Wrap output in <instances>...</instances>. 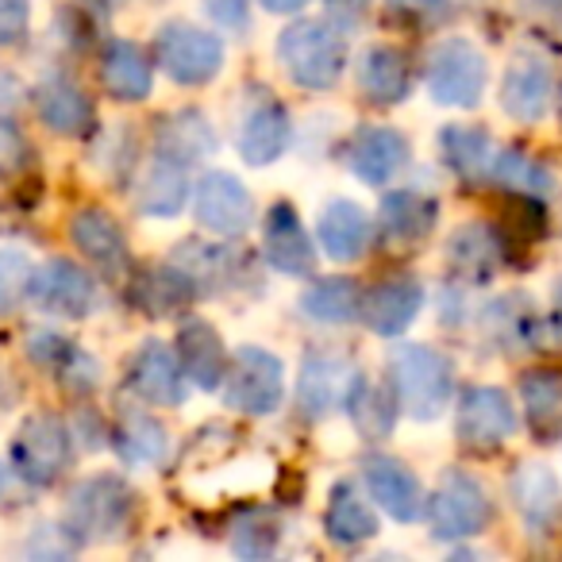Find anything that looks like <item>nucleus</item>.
<instances>
[{
  "label": "nucleus",
  "mask_w": 562,
  "mask_h": 562,
  "mask_svg": "<svg viewBox=\"0 0 562 562\" xmlns=\"http://www.w3.org/2000/svg\"><path fill=\"white\" fill-rule=\"evenodd\" d=\"M551 321H554V331H559V339H562V281L554 285V316Z\"/></svg>",
  "instance_id": "09e8293b"
},
{
  "label": "nucleus",
  "mask_w": 562,
  "mask_h": 562,
  "mask_svg": "<svg viewBox=\"0 0 562 562\" xmlns=\"http://www.w3.org/2000/svg\"><path fill=\"white\" fill-rule=\"evenodd\" d=\"M301 308H305L313 321H324V324H347L359 316L362 308V293L355 281L339 278V281H321L313 290L301 297Z\"/></svg>",
  "instance_id": "c756f323"
},
{
  "label": "nucleus",
  "mask_w": 562,
  "mask_h": 562,
  "mask_svg": "<svg viewBox=\"0 0 562 562\" xmlns=\"http://www.w3.org/2000/svg\"><path fill=\"white\" fill-rule=\"evenodd\" d=\"M290 143V116L281 104H262L255 109L247 120H243L239 132V155L247 158L250 166H266L285 150Z\"/></svg>",
  "instance_id": "5701e85b"
},
{
  "label": "nucleus",
  "mask_w": 562,
  "mask_h": 562,
  "mask_svg": "<svg viewBox=\"0 0 562 562\" xmlns=\"http://www.w3.org/2000/svg\"><path fill=\"white\" fill-rule=\"evenodd\" d=\"M278 55L290 70V78L305 89H328L336 86L339 70H344L347 43L324 20H305V24H293L290 32L281 35Z\"/></svg>",
  "instance_id": "f03ea898"
},
{
  "label": "nucleus",
  "mask_w": 562,
  "mask_h": 562,
  "mask_svg": "<svg viewBox=\"0 0 562 562\" xmlns=\"http://www.w3.org/2000/svg\"><path fill=\"white\" fill-rule=\"evenodd\" d=\"M16 470L35 485H47L63 474L70 462V431L58 416H35L20 428V439L12 447Z\"/></svg>",
  "instance_id": "0eeeda50"
},
{
  "label": "nucleus",
  "mask_w": 562,
  "mask_h": 562,
  "mask_svg": "<svg viewBox=\"0 0 562 562\" xmlns=\"http://www.w3.org/2000/svg\"><path fill=\"white\" fill-rule=\"evenodd\" d=\"M362 474H367L370 497H374L390 516H397V520L408 524L424 513L420 482H416L413 470H408L405 462L390 459V454H370V459L362 462Z\"/></svg>",
  "instance_id": "4468645a"
},
{
  "label": "nucleus",
  "mask_w": 562,
  "mask_h": 562,
  "mask_svg": "<svg viewBox=\"0 0 562 562\" xmlns=\"http://www.w3.org/2000/svg\"><path fill=\"white\" fill-rule=\"evenodd\" d=\"M362 93L378 104H397L405 101L408 86H413V70H408V58L393 47H378L362 58Z\"/></svg>",
  "instance_id": "a878e982"
},
{
  "label": "nucleus",
  "mask_w": 562,
  "mask_h": 562,
  "mask_svg": "<svg viewBox=\"0 0 562 562\" xmlns=\"http://www.w3.org/2000/svg\"><path fill=\"white\" fill-rule=\"evenodd\" d=\"M355 385H359V370L347 359H331V355H316L301 367L297 397L305 416H328L336 408H347Z\"/></svg>",
  "instance_id": "9b49d317"
},
{
  "label": "nucleus",
  "mask_w": 562,
  "mask_h": 562,
  "mask_svg": "<svg viewBox=\"0 0 562 562\" xmlns=\"http://www.w3.org/2000/svg\"><path fill=\"white\" fill-rule=\"evenodd\" d=\"M27 32V0H0V43H16Z\"/></svg>",
  "instance_id": "a19ab883"
},
{
  "label": "nucleus",
  "mask_w": 562,
  "mask_h": 562,
  "mask_svg": "<svg viewBox=\"0 0 562 562\" xmlns=\"http://www.w3.org/2000/svg\"><path fill=\"white\" fill-rule=\"evenodd\" d=\"M390 16L408 27H439L451 16V0H385Z\"/></svg>",
  "instance_id": "ea45409f"
},
{
  "label": "nucleus",
  "mask_w": 562,
  "mask_h": 562,
  "mask_svg": "<svg viewBox=\"0 0 562 562\" xmlns=\"http://www.w3.org/2000/svg\"><path fill=\"white\" fill-rule=\"evenodd\" d=\"M378 531V520L370 513V505L351 490V485H339L331 493V508H328V536L339 543H362Z\"/></svg>",
  "instance_id": "2f4dec72"
},
{
  "label": "nucleus",
  "mask_w": 562,
  "mask_h": 562,
  "mask_svg": "<svg viewBox=\"0 0 562 562\" xmlns=\"http://www.w3.org/2000/svg\"><path fill=\"white\" fill-rule=\"evenodd\" d=\"M393 397L416 420H436L451 401V362L431 347H397L390 355Z\"/></svg>",
  "instance_id": "f257e3e1"
},
{
  "label": "nucleus",
  "mask_w": 562,
  "mask_h": 562,
  "mask_svg": "<svg viewBox=\"0 0 562 562\" xmlns=\"http://www.w3.org/2000/svg\"><path fill=\"white\" fill-rule=\"evenodd\" d=\"M520 397L528 408L531 431L554 439L562 431V370H531L520 378Z\"/></svg>",
  "instance_id": "b1692460"
},
{
  "label": "nucleus",
  "mask_w": 562,
  "mask_h": 562,
  "mask_svg": "<svg viewBox=\"0 0 562 562\" xmlns=\"http://www.w3.org/2000/svg\"><path fill=\"white\" fill-rule=\"evenodd\" d=\"M155 58L173 81H181V86H201V81L220 74L224 47H220V40H212L209 32H201V27L166 24L155 40Z\"/></svg>",
  "instance_id": "7ed1b4c3"
},
{
  "label": "nucleus",
  "mask_w": 562,
  "mask_h": 562,
  "mask_svg": "<svg viewBox=\"0 0 562 562\" xmlns=\"http://www.w3.org/2000/svg\"><path fill=\"white\" fill-rule=\"evenodd\" d=\"M16 101H20V86L9 78V74H0V112H9Z\"/></svg>",
  "instance_id": "a18cd8bd"
},
{
  "label": "nucleus",
  "mask_w": 562,
  "mask_h": 562,
  "mask_svg": "<svg viewBox=\"0 0 562 562\" xmlns=\"http://www.w3.org/2000/svg\"><path fill=\"white\" fill-rule=\"evenodd\" d=\"M490 524V501H485L482 485L474 477L451 474L439 482L436 497H431V528L439 539H462V536H477V531Z\"/></svg>",
  "instance_id": "39448f33"
},
{
  "label": "nucleus",
  "mask_w": 562,
  "mask_h": 562,
  "mask_svg": "<svg viewBox=\"0 0 562 562\" xmlns=\"http://www.w3.org/2000/svg\"><path fill=\"white\" fill-rule=\"evenodd\" d=\"M408 162V143L393 127H362L351 139V170L370 186H385Z\"/></svg>",
  "instance_id": "6ab92c4d"
},
{
  "label": "nucleus",
  "mask_w": 562,
  "mask_h": 562,
  "mask_svg": "<svg viewBox=\"0 0 562 562\" xmlns=\"http://www.w3.org/2000/svg\"><path fill=\"white\" fill-rule=\"evenodd\" d=\"M196 220L216 235H239L250 224V196L232 173H209L196 189Z\"/></svg>",
  "instance_id": "2eb2a0df"
},
{
  "label": "nucleus",
  "mask_w": 562,
  "mask_h": 562,
  "mask_svg": "<svg viewBox=\"0 0 562 562\" xmlns=\"http://www.w3.org/2000/svg\"><path fill=\"white\" fill-rule=\"evenodd\" d=\"M204 4H209L212 16L224 20V24H232V27L247 24V9H243V0H204Z\"/></svg>",
  "instance_id": "c03bdc74"
},
{
  "label": "nucleus",
  "mask_w": 562,
  "mask_h": 562,
  "mask_svg": "<svg viewBox=\"0 0 562 562\" xmlns=\"http://www.w3.org/2000/svg\"><path fill=\"white\" fill-rule=\"evenodd\" d=\"M266 258L273 262V270L297 273V278L313 270V243H308L305 224L293 212V204H273L266 216Z\"/></svg>",
  "instance_id": "f3484780"
},
{
  "label": "nucleus",
  "mask_w": 562,
  "mask_h": 562,
  "mask_svg": "<svg viewBox=\"0 0 562 562\" xmlns=\"http://www.w3.org/2000/svg\"><path fill=\"white\" fill-rule=\"evenodd\" d=\"M439 147H443L447 166H451L454 173H462V178L474 181L493 170L490 139H485V132H477V127H447Z\"/></svg>",
  "instance_id": "7c9ffc66"
},
{
  "label": "nucleus",
  "mask_w": 562,
  "mask_h": 562,
  "mask_svg": "<svg viewBox=\"0 0 562 562\" xmlns=\"http://www.w3.org/2000/svg\"><path fill=\"white\" fill-rule=\"evenodd\" d=\"M331 9L344 12V16H359V12L367 9V0H331Z\"/></svg>",
  "instance_id": "49530a36"
},
{
  "label": "nucleus",
  "mask_w": 562,
  "mask_h": 562,
  "mask_svg": "<svg viewBox=\"0 0 562 562\" xmlns=\"http://www.w3.org/2000/svg\"><path fill=\"white\" fill-rule=\"evenodd\" d=\"M513 501L520 508V516L528 520V528H551L562 516V493L559 482L547 467L528 462V467L516 470L513 477Z\"/></svg>",
  "instance_id": "412c9836"
},
{
  "label": "nucleus",
  "mask_w": 562,
  "mask_h": 562,
  "mask_svg": "<svg viewBox=\"0 0 562 562\" xmlns=\"http://www.w3.org/2000/svg\"><path fill=\"white\" fill-rule=\"evenodd\" d=\"M262 4L270 12H297V9H305V0H262Z\"/></svg>",
  "instance_id": "de8ad7c7"
},
{
  "label": "nucleus",
  "mask_w": 562,
  "mask_h": 562,
  "mask_svg": "<svg viewBox=\"0 0 562 562\" xmlns=\"http://www.w3.org/2000/svg\"><path fill=\"white\" fill-rule=\"evenodd\" d=\"M32 285V266L24 250H0V313L12 308Z\"/></svg>",
  "instance_id": "58836bf2"
},
{
  "label": "nucleus",
  "mask_w": 562,
  "mask_h": 562,
  "mask_svg": "<svg viewBox=\"0 0 562 562\" xmlns=\"http://www.w3.org/2000/svg\"><path fill=\"white\" fill-rule=\"evenodd\" d=\"M551 104V70L536 55H516L501 81V109L520 124H536Z\"/></svg>",
  "instance_id": "ddd939ff"
},
{
  "label": "nucleus",
  "mask_w": 562,
  "mask_h": 562,
  "mask_svg": "<svg viewBox=\"0 0 562 562\" xmlns=\"http://www.w3.org/2000/svg\"><path fill=\"white\" fill-rule=\"evenodd\" d=\"M104 89L120 101H143L150 93V58L135 43H112L101 63Z\"/></svg>",
  "instance_id": "393cba45"
},
{
  "label": "nucleus",
  "mask_w": 562,
  "mask_h": 562,
  "mask_svg": "<svg viewBox=\"0 0 562 562\" xmlns=\"http://www.w3.org/2000/svg\"><path fill=\"white\" fill-rule=\"evenodd\" d=\"M116 447L127 462H158L166 454V428L150 413H127L120 420Z\"/></svg>",
  "instance_id": "473e14b6"
},
{
  "label": "nucleus",
  "mask_w": 562,
  "mask_h": 562,
  "mask_svg": "<svg viewBox=\"0 0 562 562\" xmlns=\"http://www.w3.org/2000/svg\"><path fill=\"white\" fill-rule=\"evenodd\" d=\"M74 243L81 255H89V262H97L104 273H120L127 262V243L124 232L116 227V220L104 209H81L74 216Z\"/></svg>",
  "instance_id": "aec40b11"
},
{
  "label": "nucleus",
  "mask_w": 562,
  "mask_h": 562,
  "mask_svg": "<svg viewBox=\"0 0 562 562\" xmlns=\"http://www.w3.org/2000/svg\"><path fill=\"white\" fill-rule=\"evenodd\" d=\"M428 89L439 104H459V109L477 104V97L485 89V58L477 55L474 43H439L428 58Z\"/></svg>",
  "instance_id": "20e7f679"
},
{
  "label": "nucleus",
  "mask_w": 562,
  "mask_h": 562,
  "mask_svg": "<svg viewBox=\"0 0 562 562\" xmlns=\"http://www.w3.org/2000/svg\"><path fill=\"white\" fill-rule=\"evenodd\" d=\"M424 305V290L413 278H385L362 293L359 316L378 331V336H397L416 321Z\"/></svg>",
  "instance_id": "f8f14e48"
},
{
  "label": "nucleus",
  "mask_w": 562,
  "mask_h": 562,
  "mask_svg": "<svg viewBox=\"0 0 562 562\" xmlns=\"http://www.w3.org/2000/svg\"><path fill=\"white\" fill-rule=\"evenodd\" d=\"M178 362L186 370V378H193L201 390H216L227 378V355L220 336L212 331V324L204 321H186L178 331Z\"/></svg>",
  "instance_id": "a211bd4d"
},
{
  "label": "nucleus",
  "mask_w": 562,
  "mask_h": 562,
  "mask_svg": "<svg viewBox=\"0 0 562 562\" xmlns=\"http://www.w3.org/2000/svg\"><path fill=\"white\" fill-rule=\"evenodd\" d=\"M370 239V220L359 204L351 201H336L324 209L321 216V243L331 258H359L362 247Z\"/></svg>",
  "instance_id": "bb28decb"
},
{
  "label": "nucleus",
  "mask_w": 562,
  "mask_h": 562,
  "mask_svg": "<svg viewBox=\"0 0 562 562\" xmlns=\"http://www.w3.org/2000/svg\"><path fill=\"white\" fill-rule=\"evenodd\" d=\"M281 401V362L258 347H243L227 374V405L239 413H273Z\"/></svg>",
  "instance_id": "6e6552de"
},
{
  "label": "nucleus",
  "mask_w": 562,
  "mask_h": 562,
  "mask_svg": "<svg viewBox=\"0 0 562 562\" xmlns=\"http://www.w3.org/2000/svg\"><path fill=\"white\" fill-rule=\"evenodd\" d=\"M35 109H40L43 124H47L50 132H63V135H81L93 124V104L86 101V93L74 89L70 81H58V78L43 81V86L35 89Z\"/></svg>",
  "instance_id": "4be33fe9"
},
{
  "label": "nucleus",
  "mask_w": 562,
  "mask_h": 562,
  "mask_svg": "<svg viewBox=\"0 0 562 562\" xmlns=\"http://www.w3.org/2000/svg\"><path fill=\"white\" fill-rule=\"evenodd\" d=\"M516 431V408L493 385H474L459 401V439L470 451H497Z\"/></svg>",
  "instance_id": "423d86ee"
},
{
  "label": "nucleus",
  "mask_w": 562,
  "mask_h": 562,
  "mask_svg": "<svg viewBox=\"0 0 562 562\" xmlns=\"http://www.w3.org/2000/svg\"><path fill=\"white\" fill-rule=\"evenodd\" d=\"M451 266L454 273L470 281H485L497 270V243L485 227H462L451 239Z\"/></svg>",
  "instance_id": "72a5a7b5"
},
{
  "label": "nucleus",
  "mask_w": 562,
  "mask_h": 562,
  "mask_svg": "<svg viewBox=\"0 0 562 562\" xmlns=\"http://www.w3.org/2000/svg\"><path fill=\"white\" fill-rule=\"evenodd\" d=\"M186 162L162 155L155 166L147 170V181H143L139 193V209L150 212V216H173V212L186 204Z\"/></svg>",
  "instance_id": "c85d7f7f"
},
{
  "label": "nucleus",
  "mask_w": 562,
  "mask_h": 562,
  "mask_svg": "<svg viewBox=\"0 0 562 562\" xmlns=\"http://www.w3.org/2000/svg\"><path fill=\"white\" fill-rule=\"evenodd\" d=\"M32 301L47 313L70 316V321H81L89 316V308L97 305V290L89 273L74 262H47L40 273H32V285H27Z\"/></svg>",
  "instance_id": "9d476101"
},
{
  "label": "nucleus",
  "mask_w": 562,
  "mask_h": 562,
  "mask_svg": "<svg viewBox=\"0 0 562 562\" xmlns=\"http://www.w3.org/2000/svg\"><path fill=\"white\" fill-rule=\"evenodd\" d=\"M436 224V201L413 193V189H397L382 201V227L390 239L397 243H413L424 239Z\"/></svg>",
  "instance_id": "cd10ccee"
},
{
  "label": "nucleus",
  "mask_w": 562,
  "mask_h": 562,
  "mask_svg": "<svg viewBox=\"0 0 562 562\" xmlns=\"http://www.w3.org/2000/svg\"><path fill=\"white\" fill-rule=\"evenodd\" d=\"M186 370L173 359L166 347L147 344L139 347V355L132 359V370H127V385L139 393L147 405H178L186 401Z\"/></svg>",
  "instance_id": "dca6fc26"
},
{
  "label": "nucleus",
  "mask_w": 562,
  "mask_h": 562,
  "mask_svg": "<svg viewBox=\"0 0 562 562\" xmlns=\"http://www.w3.org/2000/svg\"><path fill=\"white\" fill-rule=\"evenodd\" d=\"M531 16L543 32L562 40V0H531Z\"/></svg>",
  "instance_id": "37998d69"
},
{
  "label": "nucleus",
  "mask_w": 562,
  "mask_h": 562,
  "mask_svg": "<svg viewBox=\"0 0 562 562\" xmlns=\"http://www.w3.org/2000/svg\"><path fill=\"white\" fill-rule=\"evenodd\" d=\"M278 539H281V528L270 513H247L239 520V528H235L232 547H235V554H243V559H266V554H273Z\"/></svg>",
  "instance_id": "4c0bfd02"
},
{
  "label": "nucleus",
  "mask_w": 562,
  "mask_h": 562,
  "mask_svg": "<svg viewBox=\"0 0 562 562\" xmlns=\"http://www.w3.org/2000/svg\"><path fill=\"white\" fill-rule=\"evenodd\" d=\"M347 408L355 413V424H359L367 436H385V431L393 428V416H397V401H390L382 390H374L367 378H359Z\"/></svg>",
  "instance_id": "c9c22d12"
},
{
  "label": "nucleus",
  "mask_w": 562,
  "mask_h": 562,
  "mask_svg": "<svg viewBox=\"0 0 562 562\" xmlns=\"http://www.w3.org/2000/svg\"><path fill=\"white\" fill-rule=\"evenodd\" d=\"M24 158H27L24 139H20V135L12 132L9 124H0V178L16 173L20 166H24Z\"/></svg>",
  "instance_id": "79ce46f5"
},
{
  "label": "nucleus",
  "mask_w": 562,
  "mask_h": 562,
  "mask_svg": "<svg viewBox=\"0 0 562 562\" xmlns=\"http://www.w3.org/2000/svg\"><path fill=\"white\" fill-rule=\"evenodd\" d=\"M127 513H132L127 485H120L116 477H93L74 490L66 524L81 536H112L116 528H124Z\"/></svg>",
  "instance_id": "1a4fd4ad"
},
{
  "label": "nucleus",
  "mask_w": 562,
  "mask_h": 562,
  "mask_svg": "<svg viewBox=\"0 0 562 562\" xmlns=\"http://www.w3.org/2000/svg\"><path fill=\"white\" fill-rule=\"evenodd\" d=\"M493 173H497L501 186L516 189V193L536 196V193H547V189H551V173H547L536 158L524 155V150H505V155L493 162Z\"/></svg>",
  "instance_id": "e433bc0d"
},
{
  "label": "nucleus",
  "mask_w": 562,
  "mask_h": 562,
  "mask_svg": "<svg viewBox=\"0 0 562 562\" xmlns=\"http://www.w3.org/2000/svg\"><path fill=\"white\" fill-rule=\"evenodd\" d=\"M158 143H162V150L170 158H178V162H189V158H201L209 155L212 147H216V139H212L209 124H204L196 112H178V116H170L162 124V135H158Z\"/></svg>",
  "instance_id": "f704fd0d"
}]
</instances>
